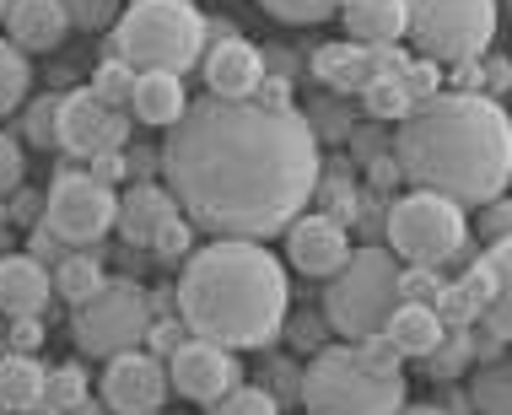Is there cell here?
<instances>
[{
    "mask_svg": "<svg viewBox=\"0 0 512 415\" xmlns=\"http://www.w3.org/2000/svg\"><path fill=\"white\" fill-rule=\"evenodd\" d=\"M162 178L178 211L211 238H281L313 205L324 151L302 108L259 98H216L184 108L162 141Z\"/></svg>",
    "mask_w": 512,
    "mask_h": 415,
    "instance_id": "cell-1",
    "label": "cell"
},
{
    "mask_svg": "<svg viewBox=\"0 0 512 415\" xmlns=\"http://www.w3.org/2000/svg\"><path fill=\"white\" fill-rule=\"evenodd\" d=\"M394 162L415 189L491 205L512 184V114L486 92H437L399 119Z\"/></svg>",
    "mask_w": 512,
    "mask_h": 415,
    "instance_id": "cell-2",
    "label": "cell"
},
{
    "mask_svg": "<svg viewBox=\"0 0 512 415\" xmlns=\"http://www.w3.org/2000/svg\"><path fill=\"white\" fill-rule=\"evenodd\" d=\"M286 265L254 238H211L178 270V318L227 351H265L286 329Z\"/></svg>",
    "mask_w": 512,
    "mask_h": 415,
    "instance_id": "cell-3",
    "label": "cell"
},
{
    "mask_svg": "<svg viewBox=\"0 0 512 415\" xmlns=\"http://www.w3.org/2000/svg\"><path fill=\"white\" fill-rule=\"evenodd\" d=\"M405 356L389 335L318 345L302 367V410L308 415H399L405 410Z\"/></svg>",
    "mask_w": 512,
    "mask_h": 415,
    "instance_id": "cell-4",
    "label": "cell"
},
{
    "mask_svg": "<svg viewBox=\"0 0 512 415\" xmlns=\"http://www.w3.org/2000/svg\"><path fill=\"white\" fill-rule=\"evenodd\" d=\"M205 38L211 22L200 17L195 0H130L119 22L108 27L114 60L135 65V71H173L184 76L189 65L205 60Z\"/></svg>",
    "mask_w": 512,
    "mask_h": 415,
    "instance_id": "cell-5",
    "label": "cell"
},
{
    "mask_svg": "<svg viewBox=\"0 0 512 415\" xmlns=\"http://www.w3.org/2000/svg\"><path fill=\"white\" fill-rule=\"evenodd\" d=\"M399 265L394 248H351V259L329 275V292H324V324L335 329L340 340H367L389 329L399 297Z\"/></svg>",
    "mask_w": 512,
    "mask_h": 415,
    "instance_id": "cell-6",
    "label": "cell"
},
{
    "mask_svg": "<svg viewBox=\"0 0 512 415\" xmlns=\"http://www.w3.org/2000/svg\"><path fill=\"white\" fill-rule=\"evenodd\" d=\"M496 0H410V44L432 65H475L496 44Z\"/></svg>",
    "mask_w": 512,
    "mask_h": 415,
    "instance_id": "cell-7",
    "label": "cell"
},
{
    "mask_svg": "<svg viewBox=\"0 0 512 415\" xmlns=\"http://www.w3.org/2000/svg\"><path fill=\"white\" fill-rule=\"evenodd\" d=\"M469 243V221L464 205L432 189H410L389 205V248L399 254V265H426L442 270L448 259H459Z\"/></svg>",
    "mask_w": 512,
    "mask_h": 415,
    "instance_id": "cell-8",
    "label": "cell"
},
{
    "mask_svg": "<svg viewBox=\"0 0 512 415\" xmlns=\"http://www.w3.org/2000/svg\"><path fill=\"white\" fill-rule=\"evenodd\" d=\"M146 329H151V297H146V286L114 281V275H108V281L87 302H76V308H71V335H76L81 351L98 356V362L135 351V345H146Z\"/></svg>",
    "mask_w": 512,
    "mask_h": 415,
    "instance_id": "cell-9",
    "label": "cell"
},
{
    "mask_svg": "<svg viewBox=\"0 0 512 415\" xmlns=\"http://www.w3.org/2000/svg\"><path fill=\"white\" fill-rule=\"evenodd\" d=\"M114 221H119V195L108 184H98L92 173H76V168L54 173L49 200H44V227L60 243L92 248L114 232Z\"/></svg>",
    "mask_w": 512,
    "mask_h": 415,
    "instance_id": "cell-10",
    "label": "cell"
},
{
    "mask_svg": "<svg viewBox=\"0 0 512 415\" xmlns=\"http://www.w3.org/2000/svg\"><path fill=\"white\" fill-rule=\"evenodd\" d=\"M124 141H130L124 108H108L92 87L60 92V119H54V146L60 151L92 162V157H103V151H124Z\"/></svg>",
    "mask_w": 512,
    "mask_h": 415,
    "instance_id": "cell-11",
    "label": "cell"
},
{
    "mask_svg": "<svg viewBox=\"0 0 512 415\" xmlns=\"http://www.w3.org/2000/svg\"><path fill=\"white\" fill-rule=\"evenodd\" d=\"M168 383H173V394L189 399V405L211 410V405H221V399H227V394L243 383L238 351H227V345H216V340L189 335V340L168 356Z\"/></svg>",
    "mask_w": 512,
    "mask_h": 415,
    "instance_id": "cell-12",
    "label": "cell"
},
{
    "mask_svg": "<svg viewBox=\"0 0 512 415\" xmlns=\"http://www.w3.org/2000/svg\"><path fill=\"white\" fill-rule=\"evenodd\" d=\"M103 410H114V415H151V410H162V399H168V362L162 356H151V351H124V356H108V367H103Z\"/></svg>",
    "mask_w": 512,
    "mask_h": 415,
    "instance_id": "cell-13",
    "label": "cell"
},
{
    "mask_svg": "<svg viewBox=\"0 0 512 415\" xmlns=\"http://www.w3.org/2000/svg\"><path fill=\"white\" fill-rule=\"evenodd\" d=\"M281 238H286V259H292V270L318 275V281H329V275L351 259V238H345V227L335 216H324V211H302Z\"/></svg>",
    "mask_w": 512,
    "mask_h": 415,
    "instance_id": "cell-14",
    "label": "cell"
},
{
    "mask_svg": "<svg viewBox=\"0 0 512 415\" xmlns=\"http://www.w3.org/2000/svg\"><path fill=\"white\" fill-rule=\"evenodd\" d=\"M405 54H399V44H324L313 54V76L324 81L329 92H367L372 81H378L389 65H399Z\"/></svg>",
    "mask_w": 512,
    "mask_h": 415,
    "instance_id": "cell-15",
    "label": "cell"
},
{
    "mask_svg": "<svg viewBox=\"0 0 512 415\" xmlns=\"http://www.w3.org/2000/svg\"><path fill=\"white\" fill-rule=\"evenodd\" d=\"M200 76H205V92H216V98H259V87H265V54L248 38L227 33L221 44H205Z\"/></svg>",
    "mask_w": 512,
    "mask_h": 415,
    "instance_id": "cell-16",
    "label": "cell"
},
{
    "mask_svg": "<svg viewBox=\"0 0 512 415\" xmlns=\"http://www.w3.org/2000/svg\"><path fill=\"white\" fill-rule=\"evenodd\" d=\"M54 275L33 254H0V318H44Z\"/></svg>",
    "mask_w": 512,
    "mask_h": 415,
    "instance_id": "cell-17",
    "label": "cell"
},
{
    "mask_svg": "<svg viewBox=\"0 0 512 415\" xmlns=\"http://www.w3.org/2000/svg\"><path fill=\"white\" fill-rule=\"evenodd\" d=\"M65 33H71V11H65V0H11V11H6V38H11L22 54H49V49H60Z\"/></svg>",
    "mask_w": 512,
    "mask_h": 415,
    "instance_id": "cell-18",
    "label": "cell"
},
{
    "mask_svg": "<svg viewBox=\"0 0 512 415\" xmlns=\"http://www.w3.org/2000/svg\"><path fill=\"white\" fill-rule=\"evenodd\" d=\"M178 216V200H173V189L168 184H151V178H141V184H130L119 195V221L114 227L124 232V243H135V248H151V238H157L162 227Z\"/></svg>",
    "mask_w": 512,
    "mask_h": 415,
    "instance_id": "cell-19",
    "label": "cell"
},
{
    "mask_svg": "<svg viewBox=\"0 0 512 415\" xmlns=\"http://www.w3.org/2000/svg\"><path fill=\"white\" fill-rule=\"evenodd\" d=\"M491 292H496V275H491V265L486 259H475L459 281H448L437 292V302L432 308L442 313V324L448 329H475L480 318H486V302H491Z\"/></svg>",
    "mask_w": 512,
    "mask_h": 415,
    "instance_id": "cell-20",
    "label": "cell"
},
{
    "mask_svg": "<svg viewBox=\"0 0 512 415\" xmlns=\"http://www.w3.org/2000/svg\"><path fill=\"white\" fill-rule=\"evenodd\" d=\"M340 22L356 44H399L410 33V0H345Z\"/></svg>",
    "mask_w": 512,
    "mask_h": 415,
    "instance_id": "cell-21",
    "label": "cell"
},
{
    "mask_svg": "<svg viewBox=\"0 0 512 415\" xmlns=\"http://www.w3.org/2000/svg\"><path fill=\"white\" fill-rule=\"evenodd\" d=\"M184 76H173V71H141L135 76V92H130V114L151 124V130H173L178 119H184Z\"/></svg>",
    "mask_w": 512,
    "mask_h": 415,
    "instance_id": "cell-22",
    "label": "cell"
},
{
    "mask_svg": "<svg viewBox=\"0 0 512 415\" xmlns=\"http://www.w3.org/2000/svg\"><path fill=\"white\" fill-rule=\"evenodd\" d=\"M383 335H389V345L405 356V362H426V356L442 345V335H448V324H442V313L432 308V302H399Z\"/></svg>",
    "mask_w": 512,
    "mask_h": 415,
    "instance_id": "cell-23",
    "label": "cell"
},
{
    "mask_svg": "<svg viewBox=\"0 0 512 415\" xmlns=\"http://www.w3.org/2000/svg\"><path fill=\"white\" fill-rule=\"evenodd\" d=\"M44 362L27 351H6L0 356V410L6 415H27L38 410V399H44Z\"/></svg>",
    "mask_w": 512,
    "mask_h": 415,
    "instance_id": "cell-24",
    "label": "cell"
},
{
    "mask_svg": "<svg viewBox=\"0 0 512 415\" xmlns=\"http://www.w3.org/2000/svg\"><path fill=\"white\" fill-rule=\"evenodd\" d=\"M486 265H491V275H496V292H491V302H486V335H496L502 345H512V238H502V243H486Z\"/></svg>",
    "mask_w": 512,
    "mask_h": 415,
    "instance_id": "cell-25",
    "label": "cell"
},
{
    "mask_svg": "<svg viewBox=\"0 0 512 415\" xmlns=\"http://www.w3.org/2000/svg\"><path fill=\"white\" fill-rule=\"evenodd\" d=\"M103 281H108V275H103V259L87 254V248H71V254L54 265V297H65L71 308H76V302H87Z\"/></svg>",
    "mask_w": 512,
    "mask_h": 415,
    "instance_id": "cell-26",
    "label": "cell"
},
{
    "mask_svg": "<svg viewBox=\"0 0 512 415\" xmlns=\"http://www.w3.org/2000/svg\"><path fill=\"white\" fill-rule=\"evenodd\" d=\"M469 410L475 415H512V362H486L469 383Z\"/></svg>",
    "mask_w": 512,
    "mask_h": 415,
    "instance_id": "cell-27",
    "label": "cell"
},
{
    "mask_svg": "<svg viewBox=\"0 0 512 415\" xmlns=\"http://www.w3.org/2000/svg\"><path fill=\"white\" fill-rule=\"evenodd\" d=\"M27 87H33V65H27V54L11 44V38H0V119L17 114L27 103Z\"/></svg>",
    "mask_w": 512,
    "mask_h": 415,
    "instance_id": "cell-28",
    "label": "cell"
},
{
    "mask_svg": "<svg viewBox=\"0 0 512 415\" xmlns=\"http://www.w3.org/2000/svg\"><path fill=\"white\" fill-rule=\"evenodd\" d=\"M76 405H87V372H81L76 362L49 367V372H44V399H38V410H76Z\"/></svg>",
    "mask_w": 512,
    "mask_h": 415,
    "instance_id": "cell-29",
    "label": "cell"
},
{
    "mask_svg": "<svg viewBox=\"0 0 512 415\" xmlns=\"http://www.w3.org/2000/svg\"><path fill=\"white\" fill-rule=\"evenodd\" d=\"M469 362H475V329H448L442 345L426 356V372H432V378H459Z\"/></svg>",
    "mask_w": 512,
    "mask_h": 415,
    "instance_id": "cell-30",
    "label": "cell"
},
{
    "mask_svg": "<svg viewBox=\"0 0 512 415\" xmlns=\"http://www.w3.org/2000/svg\"><path fill=\"white\" fill-rule=\"evenodd\" d=\"M259 6H265L275 22H286V27H318V22L340 17L345 0H259Z\"/></svg>",
    "mask_w": 512,
    "mask_h": 415,
    "instance_id": "cell-31",
    "label": "cell"
},
{
    "mask_svg": "<svg viewBox=\"0 0 512 415\" xmlns=\"http://www.w3.org/2000/svg\"><path fill=\"white\" fill-rule=\"evenodd\" d=\"M135 65H124V60H114V54H108V60L98 65V71H92V92H98V98L108 103V108H130V92H135Z\"/></svg>",
    "mask_w": 512,
    "mask_h": 415,
    "instance_id": "cell-32",
    "label": "cell"
},
{
    "mask_svg": "<svg viewBox=\"0 0 512 415\" xmlns=\"http://www.w3.org/2000/svg\"><path fill=\"white\" fill-rule=\"evenodd\" d=\"M54 119H60V92H44L38 103H27V119H22V130H27V146H54Z\"/></svg>",
    "mask_w": 512,
    "mask_h": 415,
    "instance_id": "cell-33",
    "label": "cell"
},
{
    "mask_svg": "<svg viewBox=\"0 0 512 415\" xmlns=\"http://www.w3.org/2000/svg\"><path fill=\"white\" fill-rule=\"evenodd\" d=\"M211 415H281V399L265 394V389H232L221 405H211Z\"/></svg>",
    "mask_w": 512,
    "mask_h": 415,
    "instance_id": "cell-34",
    "label": "cell"
},
{
    "mask_svg": "<svg viewBox=\"0 0 512 415\" xmlns=\"http://www.w3.org/2000/svg\"><path fill=\"white\" fill-rule=\"evenodd\" d=\"M65 11H71V27H81V33H103V27L119 22V0H65Z\"/></svg>",
    "mask_w": 512,
    "mask_h": 415,
    "instance_id": "cell-35",
    "label": "cell"
},
{
    "mask_svg": "<svg viewBox=\"0 0 512 415\" xmlns=\"http://www.w3.org/2000/svg\"><path fill=\"white\" fill-rule=\"evenodd\" d=\"M151 248H157L162 259H189V254H195V221L178 211L168 227H162L157 238H151Z\"/></svg>",
    "mask_w": 512,
    "mask_h": 415,
    "instance_id": "cell-36",
    "label": "cell"
},
{
    "mask_svg": "<svg viewBox=\"0 0 512 415\" xmlns=\"http://www.w3.org/2000/svg\"><path fill=\"white\" fill-rule=\"evenodd\" d=\"M22 173H27L22 141H11V135L0 130V200H6V195H17V189H22Z\"/></svg>",
    "mask_w": 512,
    "mask_h": 415,
    "instance_id": "cell-37",
    "label": "cell"
},
{
    "mask_svg": "<svg viewBox=\"0 0 512 415\" xmlns=\"http://www.w3.org/2000/svg\"><path fill=\"white\" fill-rule=\"evenodd\" d=\"M437 292H442L437 270H426V265H405V275H399V297H405V302H437Z\"/></svg>",
    "mask_w": 512,
    "mask_h": 415,
    "instance_id": "cell-38",
    "label": "cell"
},
{
    "mask_svg": "<svg viewBox=\"0 0 512 415\" xmlns=\"http://www.w3.org/2000/svg\"><path fill=\"white\" fill-rule=\"evenodd\" d=\"M480 211H486V216H480V238H486V243L512 238V200L507 195H496L491 205H480Z\"/></svg>",
    "mask_w": 512,
    "mask_h": 415,
    "instance_id": "cell-39",
    "label": "cell"
},
{
    "mask_svg": "<svg viewBox=\"0 0 512 415\" xmlns=\"http://www.w3.org/2000/svg\"><path fill=\"white\" fill-rule=\"evenodd\" d=\"M6 345L33 356L38 345H44V318H11V324H6Z\"/></svg>",
    "mask_w": 512,
    "mask_h": 415,
    "instance_id": "cell-40",
    "label": "cell"
},
{
    "mask_svg": "<svg viewBox=\"0 0 512 415\" xmlns=\"http://www.w3.org/2000/svg\"><path fill=\"white\" fill-rule=\"evenodd\" d=\"M146 340H151V351L162 356V362H168V356L178 351V345L189 340V324L184 318H178V324H157V318H151V329H146Z\"/></svg>",
    "mask_w": 512,
    "mask_h": 415,
    "instance_id": "cell-41",
    "label": "cell"
},
{
    "mask_svg": "<svg viewBox=\"0 0 512 415\" xmlns=\"http://www.w3.org/2000/svg\"><path fill=\"white\" fill-rule=\"evenodd\" d=\"M87 173L98 178V184L114 189L119 178H130V162H124V151H103V157H92V162H87Z\"/></svg>",
    "mask_w": 512,
    "mask_h": 415,
    "instance_id": "cell-42",
    "label": "cell"
},
{
    "mask_svg": "<svg viewBox=\"0 0 512 415\" xmlns=\"http://www.w3.org/2000/svg\"><path fill=\"white\" fill-rule=\"evenodd\" d=\"M27 254H33V259H54V265H60V259L71 254V243H60L44 221H38V227H33V248H27Z\"/></svg>",
    "mask_w": 512,
    "mask_h": 415,
    "instance_id": "cell-43",
    "label": "cell"
},
{
    "mask_svg": "<svg viewBox=\"0 0 512 415\" xmlns=\"http://www.w3.org/2000/svg\"><path fill=\"white\" fill-rule=\"evenodd\" d=\"M372 173H378V189H394L399 178H405V173H399V162H394V157H383V162H378V168H372Z\"/></svg>",
    "mask_w": 512,
    "mask_h": 415,
    "instance_id": "cell-44",
    "label": "cell"
},
{
    "mask_svg": "<svg viewBox=\"0 0 512 415\" xmlns=\"http://www.w3.org/2000/svg\"><path fill=\"white\" fill-rule=\"evenodd\" d=\"M27 415H108V410L87 399V405H76V410H27Z\"/></svg>",
    "mask_w": 512,
    "mask_h": 415,
    "instance_id": "cell-45",
    "label": "cell"
},
{
    "mask_svg": "<svg viewBox=\"0 0 512 415\" xmlns=\"http://www.w3.org/2000/svg\"><path fill=\"white\" fill-rule=\"evenodd\" d=\"M399 415H453V410H442V405H410V399H405V410H399Z\"/></svg>",
    "mask_w": 512,
    "mask_h": 415,
    "instance_id": "cell-46",
    "label": "cell"
},
{
    "mask_svg": "<svg viewBox=\"0 0 512 415\" xmlns=\"http://www.w3.org/2000/svg\"><path fill=\"white\" fill-rule=\"evenodd\" d=\"M6 11H11V0H0V22H6Z\"/></svg>",
    "mask_w": 512,
    "mask_h": 415,
    "instance_id": "cell-47",
    "label": "cell"
},
{
    "mask_svg": "<svg viewBox=\"0 0 512 415\" xmlns=\"http://www.w3.org/2000/svg\"><path fill=\"white\" fill-rule=\"evenodd\" d=\"M507 22H512V0H507Z\"/></svg>",
    "mask_w": 512,
    "mask_h": 415,
    "instance_id": "cell-48",
    "label": "cell"
},
{
    "mask_svg": "<svg viewBox=\"0 0 512 415\" xmlns=\"http://www.w3.org/2000/svg\"><path fill=\"white\" fill-rule=\"evenodd\" d=\"M0 345H6V329H0Z\"/></svg>",
    "mask_w": 512,
    "mask_h": 415,
    "instance_id": "cell-49",
    "label": "cell"
},
{
    "mask_svg": "<svg viewBox=\"0 0 512 415\" xmlns=\"http://www.w3.org/2000/svg\"><path fill=\"white\" fill-rule=\"evenodd\" d=\"M151 415H162V410H151Z\"/></svg>",
    "mask_w": 512,
    "mask_h": 415,
    "instance_id": "cell-50",
    "label": "cell"
},
{
    "mask_svg": "<svg viewBox=\"0 0 512 415\" xmlns=\"http://www.w3.org/2000/svg\"><path fill=\"white\" fill-rule=\"evenodd\" d=\"M0 415H6V410H0Z\"/></svg>",
    "mask_w": 512,
    "mask_h": 415,
    "instance_id": "cell-51",
    "label": "cell"
}]
</instances>
